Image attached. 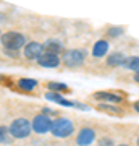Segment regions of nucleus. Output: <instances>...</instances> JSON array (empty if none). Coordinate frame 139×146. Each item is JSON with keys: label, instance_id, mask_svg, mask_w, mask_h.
I'll return each instance as SVG.
<instances>
[{"label": "nucleus", "instance_id": "obj_3", "mask_svg": "<svg viewBox=\"0 0 139 146\" xmlns=\"http://www.w3.org/2000/svg\"><path fill=\"white\" fill-rule=\"evenodd\" d=\"M0 42L3 44L5 49H13V50H20L21 47H24L26 44V37L21 33L16 31H8L5 34L0 36Z\"/></svg>", "mask_w": 139, "mask_h": 146}, {"label": "nucleus", "instance_id": "obj_22", "mask_svg": "<svg viewBox=\"0 0 139 146\" xmlns=\"http://www.w3.org/2000/svg\"><path fill=\"white\" fill-rule=\"evenodd\" d=\"M134 81L139 83V72H136V75H134Z\"/></svg>", "mask_w": 139, "mask_h": 146}, {"label": "nucleus", "instance_id": "obj_5", "mask_svg": "<svg viewBox=\"0 0 139 146\" xmlns=\"http://www.w3.org/2000/svg\"><path fill=\"white\" fill-rule=\"evenodd\" d=\"M52 119L49 117V115L45 114H39L34 117V120H32V130L36 131V133H39V135H45L47 131H50L52 128Z\"/></svg>", "mask_w": 139, "mask_h": 146}, {"label": "nucleus", "instance_id": "obj_14", "mask_svg": "<svg viewBox=\"0 0 139 146\" xmlns=\"http://www.w3.org/2000/svg\"><path fill=\"white\" fill-rule=\"evenodd\" d=\"M18 86H20V89H23V91H32V89L37 86V81L32 78H21L20 81H18Z\"/></svg>", "mask_w": 139, "mask_h": 146}, {"label": "nucleus", "instance_id": "obj_11", "mask_svg": "<svg viewBox=\"0 0 139 146\" xmlns=\"http://www.w3.org/2000/svg\"><path fill=\"white\" fill-rule=\"evenodd\" d=\"M107 52H108V42L105 41V39H99V41L94 44V47H92V55L94 57H97V58H100V57H103Z\"/></svg>", "mask_w": 139, "mask_h": 146}, {"label": "nucleus", "instance_id": "obj_12", "mask_svg": "<svg viewBox=\"0 0 139 146\" xmlns=\"http://www.w3.org/2000/svg\"><path fill=\"white\" fill-rule=\"evenodd\" d=\"M45 98L49 101H53V102H58V104H62V106H67V107H70V106H74V107H76V102L67 101L65 98H62V94L57 93V91H53V93H47Z\"/></svg>", "mask_w": 139, "mask_h": 146}, {"label": "nucleus", "instance_id": "obj_20", "mask_svg": "<svg viewBox=\"0 0 139 146\" xmlns=\"http://www.w3.org/2000/svg\"><path fill=\"white\" fill-rule=\"evenodd\" d=\"M5 54L8 55V57H18V50H13V49H7L5 50Z\"/></svg>", "mask_w": 139, "mask_h": 146}, {"label": "nucleus", "instance_id": "obj_9", "mask_svg": "<svg viewBox=\"0 0 139 146\" xmlns=\"http://www.w3.org/2000/svg\"><path fill=\"white\" fill-rule=\"evenodd\" d=\"M94 98L97 101H105V102H113V104H120L123 98L120 94H113V93H108V91H102V93H96Z\"/></svg>", "mask_w": 139, "mask_h": 146}, {"label": "nucleus", "instance_id": "obj_24", "mask_svg": "<svg viewBox=\"0 0 139 146\" xmlns=\"http://www.w3.org/2000/svg\"><path fill=\"white\" fill-rule=\"evenodd\" d=\"M138 145H139V138H138Z\"/></svg>", "mask_w": 139, "mask_h": 146}, {"label": "nucleus", "instance_id": "obj_2", "mask_svg": "<svg viewBox=\"0 0 139 146\" xmlns=\"http://www.w3.org/2000/svg\"><path fill=\"white\" fill-rule=\"evenodd\" d=\"M50 131H52V135L57 136V138H67V136L73 135L74 125H73V122L70 119L60 117V119H57L53 123H52Z\"/></svg>", "mask_w": 139, "mask_h": 146}, {"label": "nucleus", "instance_id": "obj_19", "mask_svg": "<svg viewBox=\"0 0 139 146\" xmlns=\"http://www.w3.org/2000/svg\"><path fill=\"white\" fill-rule=\"evenodd\" d=\"M120 34H123V28H110L108 29V36L110 37H117Z\"/></svg>", "mask_w": 139, "mask_h": 146}, {"label": "nucleus", "instance_id": "obj_8", "mask_svg": "<svg viewBox=\"0 0 139 146\" xmlns=\"http://www.w3.org/2000/svg\"><path fill=\"white\" fill-rule=\"evenodd\" d=\"M94 140H96V130L94 128H89V127L81 128L79 133H78V136H76V143L78 145H82V146L91 145Z\"/></svg>", "mask_w": 139, "mask_h": 146}, {"label": "nucleus", "instance_id": "obj_4", "mask_svg": "<svg viewBox=\"0 0 139 146\" xmlns=\"http://www.w3.org/2000/svg\"><path fill=\"white\" fill-rule=\"evenodd\" d=\"M62 62L70 68H78L84 63V52L82 50H78V49H70L63 54Z\"/></svg>", "mask_w": 139, "mask_h": 146}, {"label": "nucleus", "instance_id": "obj_13", "mask_svg": "<svg viewBox=\"0 0 139 146\" xmlns=\"http://www.w3.org/2000/svg\"><path fill=\"white\" fill-rule=\"evenodd\" d=\"M62 44L57 41V39H49V41L44 44V52H50V54H60L62 52Z\"/></svg>", "mask_w": 139, "mask_h": 146}, {"label": "nucleus", "instance_id": "obj_15", "mask_svg": "<svg viewBox=\"0 0 139 146\" xmlns=\"http://www.w3.org/2000/svg\"><path fill=\"white\" fill-rule=\"evenodd\" d=\"M100 110H103V112H108V114H113V115H123V110L118 109V106H110V104H103V102H100V104L97 106Z\"/></svg>", "mask_w": 139, "mask_h": 146}, {"label": "nucleus", "instance_id": "obj_18", "mask_svg": "<svg viewBox=\"0 0 139 146\" xmlns=\"http://www.w3.org/2000/svg\"><path fill=\"white\" fill-rule=\"evenodd\" d=\"M8 133H10V130L7 127H0V143H8L10 141Z\"/></svg>", "mask_w": 139, "mask_h": 146}, {"label": "nucleus", "instance_id": "obj_17", "mask_svg": "<svg viewBox=\"0 0 139 146\" xmlns=\"http://www.w3.org/2000/svg\"><path fill=\"white\" fill-rule=\"evenodd\" d=\"M47 88L50 91H57V93H63V91H68V86L63 83H49Z\"/></svg>", "mask_w": 139, "mask_h": 146}, {"label": "nucleus", "instance_id": "obj_21", "mask_svg": "<svg viewBox=\"0 0 139 146\" xmlns=\"http://www.w3.org/2000/svg\"><path fill=\"white\" fill-rule=\"evenodd\" d=\"M99 145H113V141L110 138H102V140H99Z\"/></svg>", "mask_w": 139, "mask_h": 146}, {"label": "nucleus", "instance_id": "obj_7", "mask_svg": "<svg viewBox=\"0 0 139 146\" xmlns=\"http://www.w3.org/2000/svg\"><path fill=\"white\" fill-rule=\"evenodd\" d=\"M60 57L58 54H50V52H44L41 57L37 58V63L44 68H57L60 65Z\"/></svg>", "mask_w": 139, "mask_h": 146}, {"label": "nucleus", "instance_id": "obj_6", "mask_svg": "<svg viewBox=\"0 0 139 146\" xmlns=\"http://www.w3.org/2000/svg\"><path fill=\"white\" fill-rule=\"evenodd\" d=\"M23 54H24V57L28 58V60H37V58L44 54V46L39 44V42H34V41L28 42V44H24Z\"/></svg>", "mask_w": 139, "mask_h": 146}, {"label": "nucleus", "instance_id": "obj_1", "mask_svg": "<svg viewBox=\"0 0 139 146\" xmlns=\"http://www.w3.org/2000/svg\"><path fill=\"white\" fill-rule=\"evenodd\" d=\"M8 130H10V135L13 136V138L23 140L26 136H29V133H31V130H32V123L28 119L20 117V119H15L11 122L10 127H8Z\"/></svg>", "mask_w": 139, "mask_h": 146}, {"label": "nucleus", "instance_id": "obj_23", "mask_svg": "<svg viewBox=\"0 0 139 146\" xmlns=\"http://www.w3.org/2000/svg\"><path fill=\"white\" fill-rule=\"evenodd\" d=\"M134 110H136V112H139V101H138V102H134Z\"/></svg>", "mask_w": 139, "mask_h": 146}, {"label": "nucleus", "instance_id": "obj_16", "mask_svg": "<svg viewBox=\"0 0 139 146\" xmlns=\"http://www.w3.org/2000/svg\"><path fill=\"white\" fill-rule=\"evenodd\" d=\"M126 70H133L134 73L139 72V57H128L123 65Z\"/></svg>", "mask_w": 139, "mask_h": 146}, {"label": "nucleus", "instance_id": "obj_10", "mask_svg": "<svg viewBox=\"0 0 139 146\" xmlns=\"http://www.w3.org/2000/svg\"><path fill=\"white\" fill-rule=\"evenodd\" d=\"M126 55H125L123 52H113V54H110L107 57V65L108 67H123L125 62H126Z\"/></svg>", "mask_w": 139, "mask_h": 146}]
</instances>
